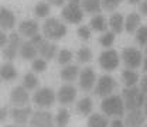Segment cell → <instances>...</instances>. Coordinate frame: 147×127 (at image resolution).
<instances>
[{
  "instance_id": "6da1fadb",
  "label": "cell",
  "mask_w": 147,
  "mask_h": 127,
  "mask_svg": "<svg viewBox=\"0 0 147 127\" xmlns=\"http://www.w3.org/2000/svg\"><path fill=\"white\" fill-rule=\"evenodd\" d=\"M100 110L108 116V117H123L125 116V102L122 95H109L106 97H103L102 103H100Z\"/></svg>"
},
{
  "instance_id": "7a4b0ae2",
  "label": "cell",
  "mask_w": 147,
  "mask_h": 127,
  "mask_svg": "<svg viewBox=\"0 0 147 127\" xmlns=\"http://www.w3.org/2000/svg\"><path fill=\"white\" fill-rule=\"evenodd\" d=\"M41 31H42V36L45 37V38H48V40H51V41H59V40H62L64 37L67 36V33H68L67 26L61 20H58V18H55V17L47 18L44 21V24H42Z\"/></svg>"
},
{
  "instance_id": "3957f363",
  "label": "cell",
  "mask_w": 147,
  "mask_h": 127,
  "mask_svg": "<svg viewBox=\"0 0 147 127\" xmlns=\"http://www.w3.org/2000/svg\"><path fill=\"white\" fill-rule=\"evenodd\" d=\"M122 97L125 102L126 110H134V109H142L144 102H146V93L137 86H130L125 88L122 91Z\"/></svg>"
},
{
  "instance_id": "277c9868",
  "label": "cell",
  "mask_w": 147,
  "mask_h": 127,
  "mask_svg": "<svg viewBox=\"0 0 147 127\" xmlns=\"http://www.w3.org/2000/svg\"><path fill=\"white\" fill-rule=\"evenodd\" d=\"M57 102V93L51 88H40L36 89L33 95V103L38 109H50Z\"/></svg>"
},
{
  "instance_id": "5b68a950",
  "label": "cell",
  "mask_w": 147,
  "mask_h": 127,
  "mask_svg": "<svg viewBox=\"0 0 147 127\" xmlns=\"http://www.w3.org/2000/svg\"><path fill=\"white\" fill-rule=\"evenodd\" d=\"M61 17L64 21L69 24H79L84 20V9L79 3H69L67 6H62Z\"/></svg>"
},
{
  "instance_id": "8992f818",
  "label": "cell",
  "mask_w": 147,
  "mask_h": 127,
  "mask_svg": "<svg viewBox=\"0 0 147 127\" xmlns=\"http://www.w3.org/2000/svg\"><path fill=\"white\" fill-rule=\"evenodd\" d=\"M120 59L123 61L126 68H131V69H137L143 64L142 51L139 48H136V47H126V48H123V51L120 54Z\"/></svg>"
},
{
  "instance_id": "52a82bcc",
  "label": "cell",
  "mask_w": 147,
  "mask_h": 127,
  "mask_svg": "<svg viewBox=\"0 0 147 127\" xmlns=\"http://www.w3.org/2000/svg\"><path fill=\"white\" fill-rule=\"evenodd\" d=\"M117 88V82L115 81L113 76L110 75H102L99 76V79L96 81V85L93 88V93L99 97H106L113 93V91Z\"/></svg>"
},
{
  "instance_id": "ba28073f",
  "label": "cell",
  "mask_w": 147,
  "mask_h": 127,
  "mask_svg": "<svg viewBox=\"0 0 147 127\" xmlns=\"http://www.w3.org/2000/svg\"><path fill=\"white\" fill-rule=\"evenodd\" d=\"M99 67L105 71V72H112L115 71L119 64H120V56L119 52L112 50V48H106L102 54L99 55Z\"/></svg>"
},
{
  "instance_id": "9c48e42d",
  "label": "cell",
  "mask_w": 147,
  "mask_h": 127,
  "mask_svg": "<svg viewBox=\"0 0 147 127\" xmlns=\"http://www.w3.org/2000/svg\"><path fill=\"white\" fill-rule=\"evenodd\" d=\"M21 42H23V41H21V36H20L18 33H11V34L9 36L7 44H6L4 48H3V52H1L3 59H4V61H9V62H11L13 59H16Z\"/></svg>"
},
{
  "instance_id": "30bf717a",
  "label": "cell",
  "mask_w": 147,
  "mask_h": 127,
  "mask_svg": "<svg viewBox=\"0 0 147 127\" xmlns=\"http://www.w3.org/2000/svg\"><path fill=\"white\" fill-rule=\"evenodd\" d=\"M78 83H79V88L84 92L93 91V88L96 85V73L92 67H85L84 69H81L79 76H78Z\"/></svg>"
},
{
  "instance_id": "8fae6325",
  "label": "cell",
  "mask_w": 147,
  "mask_h": 127,
  "mask_svg": "<svg viewBox=\"0 0 147 127\" xmlns=\"http://www.w3.org/2000/svg\"><path fill=\"white\" fill-rule=\"evenodd\" d=\"M28 124L33 127H51L55 124V117L45 109L38 110L31 114Z\"/></svg>"
},
{
  "instance_id": "7c38bea8",
  "label": "cell",
  "mask_w": 147,
  "mask_h": 127,
  "mask_svg": "<svg viewBox=\"0 0 147 127\" xmlns=\"http://www.w3.org/2000/svg\"><path fill=\"white\" fill-rule=\"evenodd\" d=\"M31 114H33V110L30 106H14V109L10 110V117L16 126L28 124Z\"/></svg>"
},
{
  "instance_id": "4fadbf2b",
  "label": "cell",
  "mask_w": 147,
  "mask_h": 127,
  "mask_svg": "<svg viewBox=\"0 0 147 127\" xmlns=\"http://www.w3.org/2000/svg\"><path fill=\"white\" fill-rule=\"evenodd\" d=\"M76 88L71 85L69 82L67 85H62L58 92H57V102H59L62 106H68V105H72L74 100L76 99Z\"/></svg>"
},
{
  "instance_id": "5bb4252c",
  "label": "cell",
  "mask_w": 147,
  "mask_h": 127,
  "mask_svg": "<svg viewBox=\"0 0 147 127\" xmlns=\"http://www.w3.org/2000/svg\"><path fill=\"white\" fill-rule=\"evenodd\" d=\"M10 102L14 106H27L28 102H30L28 89H26L23 85L13 88L10 92Z\"/></svg>"
},
{
  "instance_id": "9a60e30c",
  "label": "cell",
  "mask_w": 147,
  "mask_h": 127,
  "mask_svg": "<svg viewBox=\"0 0 147 127\" xmlns=\"http://www.w3.org/2000/svg\"><path fill=\"white\" fill-rule=\"evenodd\" d=\"M37 48H38V55L42 56V58L47 59V61L54 59L55 56H57V54H58L57 45L53 44V41L48 40V38H45V37H44V40L37 45Z\"/></svg>"
},
{
  "instance_id": "2e32d148",
  "label": "cell",
  "mask_w": 147,
  "mask_h": 127,
  "mask_svg": "<svg viewBox=\"0 0 147 127\" xmlns=\"http://www.w3.org/2000/svg\"><path fill=\"white\" fill-rule=\"evenodd\" d=\"M40 33V26L36 20H23L18 24V34L26 38H33Z\"/></svg>"
},
{
  "instance_id": "e0dca14e",
  "label": "cell",
  "mask_w": 147,
  "mask_h": 127,
  "mask_svg": "<svg viewBox=\"0 0 147 127\" xmlns=\"http://www.w3.org/2000/svg\"><path fill=\"white\" fill-rule=\"evenodd\" d=\"M146 119V114H144V112H142V109H134L129 110L123 122H125V126L127 127H139L144 124Z\"/></svg>"
},
{
  "instance_id": "ac0fdd59",
  "label": "cell",
  "mask_w": 147,
  "mask_h": 127,
  "mask_svg": "<svg viewBox=\"0 0 147 127\" xmlns=\"http://www.w3.org/2000/svg\"><path fill=\"white\" fill-rule=\"evenodd\" d=\"M16 26V16L7 7H0V28L4 31L13 30Z\"/></svg>"
},
{
  "instance_id": "d6986e66",
  "label": "cell",
  "mask_w": 147,
  "mask_h": 127,
  "mask_svg": "<svg viewBox=\"0 0 147 127\" xmlns=\"http://www.w3.org/2000/svg\"><path fill=\"white\" fill-rule=\"evenodd\" d=\"M18 55L24 59V61H33L38 56V48L34 42H31L30 40L28 41H24L21 42L20 45V50H18Z\"/></svg>"
},
{
  "instance_id": "ffe728a7",
  "label": "cell",
  "mask_w": 147,
  "mask_h": 127,
  "mask_svg": "<svg viewBox=\"0 0 147 127\" xmlns=\"http://www.w3.org/2000/svg\"><path fill=\"white\" fill-rule=\"evenodd\" d=\"M79 72H81V69H79L78 65H75V64H68V65H64V68H62L61 72H59V76H61L62 81L71 83V82H74L75 79H78Z\"/></svg>"
},
{
  "instance_id": "44dd1931",
  "label": "cell",
  "mask_w": 147,
  "mask_h": 127,
  "mask_svg": "<svg viewBox=\"0 0 147 127\" xmlns=\"http://www.w3.org/2000/svg\"><path fill=\"white\" fill-rule=\"evenodd\" d=\"M17 75H18L17 69H16V67L11 62L6 61V64H1L0 65V79L1 81L11 82V81H14L17 78Z\"/></svg>"
},
{
  "instance_id": "7402d4cb",
  "label": "cell",
  "mask_w": 147,
  "mask_h": 127,
  "mask_svg": "<svg viewBox=\"0 0 147 127\" xmlns=\"http://www.w3.org/2000/svg\"><path fill=\"white\" fill-rule=\"evenodd\" d=\"M108 23H109L110 30H112L115 34H122V33H123V30H125V17H123L120 13L113 11V13L110 14Z\"/></svg>"
},
{
  "instance_id": "603a6c76",
  "label": "cell",
  "mask_w": 147,
  "mask_h": 127,
  "mask_svg": "<svg viewBox=\"0 0 147 127\" xmlns=\"http://www.w3.org/2000/svg\"><path fill=\"white\" fill-rule=\"evenodd\" d=\"M109 120H108V116L103 113H91L88 116V122H86V126L88 127H106L109 126Z\"/></svg>"
},
{
  "instance_id": "cb8c5ba5",
  "label": "cell",
  "mask_w": 147,
  "mask_h": 127,
  "mask_svg": "<svg viewBox=\"0 0 147 127\" xmlns=\"http://www.w3.org/2000/svg\"><path fill=\"white\" fill-rule=\"evenodd\" d=\"M122 82H123V85L125 86H136L139 82H140V76H139V73L136 72V69H131V68H126V69H123V72H122Z\"/></svg>"
},
{
  "instance_id": "d4e9b609",
  "label": "cell",
  "mask_w": 147,
  "mask_h": 127,
  "mask_svg": "<svg viewBox=\"0 0 147 127\" xmlns=\"http://www.w3.org/2000/svg\"><path fill=\"white\" fill-rule=\"evenodd\" d=\"M108 26H109L108 20L105 18V16H102L100 13L95 14V16L91 18V21H89V27H91L93 31H98V33L106 31V30H108Z\"/></svg>"
},
{
  "instance_id": "484cf974",
  "label": "cell",
  "mask_w": 147,
  "mask_h": 127,
  "mask_svg": "<svg viewBox=\"0 0 147 127\" xmlns=\"http://www.w3.org/2000/svg\"><path fill=\"white\" fill-rule=\"evenodd\" d=\"M140 21H142V18H140L139 13H130L125 18V30L130 34H134L137 31V28L140 27Z\"/></svg>"
},
{
  "instance_id": "4316f807",
  "label": "cell",
  "mask_w": 147,
  "mask_h": 127,
  "mask_svg": "<svg viewBox=\"0 0 147 127\" xmlns=\"http://www.w3.org/2000/svg\"><path fill=\"white\" fill-rule=\"evenodd\" d=\"M76 112L81 116H89L93 112V102L91 97H82L76 102Z\"/></svg>"
},
{
  "instance_id": "83f0119b",
  "label": "cell",
  "mask_w": 147,
  "mask_h": 127,
  "mask_svg": "<svg viewBox=\"0 0 147 127\" xmlns=\"http://www.w3.org/2000/svg\"><path fill=\"white\" fill-rule=\"evenodd\" d=\"M81 6L84 11L89 14H98L102 11V0H82Z\"/></svg>"
},
{
  "instance_id": "f1b7e54d",
  "label": "cell",
  "mask_w": 147,
  "mask_h": 127,
  "mask_svg": "<svg viewBox=\"0 0 147 127\" xmlns=\"http://www.w3.org/2000/svg\"><path fill=\"white\" fill-rule=\"evenodd\" d=\"M50 11H51V4L44 0V1H38L34 7V14L38 18H47L50 16Z\"/></svg>"
},
{
  "instance_id": "f546056e",
  "label": "cell",
  "mask_w": 147,
  "mask_h": 127,
  "mask_svg": "<svg viewBox=\"0 0 147 127\" xmlns=\"http://www.w3.org/2000/svg\"><path fill=\"white\" fill-rule=\"evenodd\" d=\"M26 89L28 91H34L38 88L40 82H38V78H37L36 72H27L23 76V83H21Z\"/></svg>"
},
{
  "instance_id": "4dcf8cb0",
  "label": "cell",
  "mask_w": 147,
  "mask_h": 127,
  "mask_svg": "<svg viewBox=\"0 0 147 127\" xmlns=\"http://www.w3.org/2000/svg\"><path fill=\"white\" fill-rule=\"evenodd\" d=\"M76 61L79 64H89L92 61V50L88 47V45H82L78 51H76Z\"/></svg>"
},
{
  "instance_id": "1f68e13d",
  "label": "cell",
  "mask_w": 147,
  "mask_h": 127,
  "mask_svg": "<svg viewBox=\"0 0 147 127\" xmlns=\"http://www.w3.org/2000/svg\"><path fill=\"white\" fill-rule=\"evenodd\" d=\"M69 119H71V114H69L68 109L61 108V109L57 112V114H55V124L58 127H65V126H68Z\"/></svg>"
},
{
  "instance_id": "d6a6232c",
  "label": "cell",
  "mask_w": 147,
  "mask_h": 127,
  "mask_svg": "<svg viewBox=\"0 0 147 127\" xmlns=\"http://www.w3.org/2000/svg\"><path fill=\"white\" fill-rule=\"evenodd\" d=\"M115 33L110 30V31H103L102 33V36L99 38V44L103 47V48H110L112 45H113V42H115Z\"/></svg>"
},
{
  "instance_id": "836d02e7",
  "label": "cell",
  "mask_w": 147,
  "mask_h": 127,
  "mask_svg": "<svg viewBox=\"0 0 147 127\" xmlns=\"http://www.w3.org/2000/svg\"><path fill=\"white\" fill-rule=\"evenodd\" d=\"M72 58H74V52L69 51V50H67V48L58 51V54H57V59H58V64L59 65H68V64H71Z\"/></svg>"
},
{
  "instance_id": "e575fe53",
  "label": "cell",
  "mask_w": 147,
  "mask_h": 127,
  "mask_svg": "<svg viewBox=\"0 0 147 127\" xmlns=\"http://www.w3.org/2000/svg\"><path fill=\"white\" fill-rule=\"evenodd\" d=\"M31 69L36 73L44 72L47 69V59H44L42 56H37L36 59L31 61Z\"/></svg>"
},
{
  "instance_id": "d590c367",
  "label": "cell",
  "mask_w": 147,
  "mask_h": 127,
  "mask_svg": "<svg viewBox=\"0 0 147 127\" xmlns=\"http://www.w3.org/2000/svg\"><path fill=\"white\" fill-rule=\"evenodd\" d=\"M136 36V41L139 45L142 47H146L147 45V26H140L137 28V31L134 33Z\"/></svg>"
},
{
  "instance_id": "8d00e7d4",
  "label": "cell",
  "mask_w": 147,
  "mask_h": 127,
  "mask_svg": "<svg viewBox=\"0 0 147 127\" xmlns=\"http://www.w3.org/2000/svg\"><path fill=\"white\" fill-rule=\"evenodd\" d=\"M76 34L78 37L82 40V41H88L92 36V28L89 26H85V24H82V26H79L78 27V30H76Z\"/></svg>"
},
{
  "instance_id": "74e56055",
  "label": "cell",
  "mask_w": 147,
  "mask_h": 127,
  "mask_svg": "<svg viewBox=\"0 0 147 127\" xmlns=\"http://www.w3.org/2000/svg\"><path fill=\"white\" fill-rule=\"evenodd\" d=\"M120 3H122V0H102V9L106 10V11L113 13L119 7Z\"/></svg>"
},
{
  "instance_id": "f35d334b",
  "label": "cell",
  "mask_w": 147,
  "mask_h": 127,
  "mask_svg": "<svg viewBox=\"0 0 147 127\" xmlns=\"http://www.w3.org/2000/svg\"><path fill=\"white\" fill-rule=\"evenodd\" d=\"M9 114H10L9 109H7L6 106H1V108H0V123H4V122L7 120Z\"/></svg>"
},
{
  "instance_id": "ab89813d",
  "label": "cell",
  "mask_w": 147,
  "mask_h": 127,
  "mask_svg": "<svg viewBox=\"0 0 147 127\" xmlns=\"http://www.w3.org/2000/svg\"><path fill=\"white\" fill-rule=\"evenodd\" d=\"M7 41H9V36H6L4 30L0 28V48H4V45L7 44Z\"/></svg>"
},
{
  "instance_id": "60d3db41",
  "label": "cell",
  "mask_w": 147,
  "mask_h": 127,
  "mask_svg": "<svg viewBox=\"0 0 147 127\" xmlns=\"http://www.w3.org/2000/svg\"><path fill=\"white\" fill-rule=\"evenodd\" d=\"M140 89L144 92L147 96V73L144 76H142V79H140Z\"/></svg>"
},
{
  "instance_id": "b9f144b4",
  "label": "cell",
  "mask_w": 147,
  "mask_h": 127,
  "mask_svg": "<svg viewBox=\"0 0 147 127\" xmlns=\"http://www.w3.org/2000/svg\"><path fill=\"white\" fill-rule=\"evenodd\" d=\"M109 124L112 127H123V126H125V122H123L120 117H116L115 120H112V122H110Z\"/></svg>"
},
{
  "instance_id": "7bdbcfd3",
  "label": "cell",
  "mask_w": 147,
  "mask_h": 127,
  "mask_svg": "<svg viewBox=\"0 0 147 127\" xmlns=\"http://www.w3.org/2000/svg\"><path fill=\"white\" fill-rule=\"evenodd\" d=\"M139 10H140V14H142V16H147V0H143V1H140Z\"/></svg>"
},
{
  "instance_id": "ee69618b",
  "label": "cell",
  "mask_w": 147,
  "mask_h": 127,
  "mask_svg": "<svg viewBox=\"0 0 147 127\" xmlns=\"http://www.w3.org/2000/svg\"><path fill=\"white\" fill-rule=\"evenodd\" d=\"M51 6H55V7H62L64 6V3H65V0H47Z\"/></svg>"
},
{
  "instance_id": "f6af8a7d",
  "label": "cell",
  "mask_w": 147,
  "mask_h": 127,
  "mask_svg": "<svg viewBox=\"0 0 147 127\" xmlns=\"http://www.w3.org/2000/svg\"><path fill=\"white\" fill-rule=\"evenodd\" d=\"M142 68H143V71L147 73V56H146V58H143V64H142Z\"/></svg>"
},
{
  "instance_id": "bcb514c9",
  "label": "cell",
  "mask_w": 147,
  "mask_h": 127,
  "mask_svg": "<svg viewBox=\"0 0 147 127\" xmlns=\"http://www.w3.org/2000/svg\"><path fill=\"white\" fill-rule=\"evenodd\" d=\"M143 112H144V114H146V117H147V99H146V102H144V105H143Z\"/></svg>"
},
{
  "instance_id": "7dc6e473",
  "label": "cell",
  "mask_w": 147,
  "mask_h": 127,
  "mask_svg": "<svg viewBox=\"0 0 147 127\" xmlns=\"http://www.w3.org/2000/svg\"><path fill=\"white\" fill-rule=\"evenodd\" d=\"M127 1L130 3V4H137V3H140L142 0H127Z\"/></svg>"
},
{
  "instance_id": "c3c4849f",
  "label": "cell",
  "mask_w": 147,
  "mask_h": 127,
  "mask_svg": "<svg viewBox=\"0 0 147 127\" xmlns=\"http://www.w3.org/2000/svg\"><path fill=\"white\" fill-rule=\"evenodd\" d=\"M68 1H69V3H79V4H81L82 0H68Z\"/></svg>"
},
{
  "instance_id": "681fc988",
  "label": "cell",
  "mask_w": 147,
  "mask_h": 127,
  "mask_svg": "<svg viewBox=\"0 0 147 127\" xmlns=\"http://www.w3.org/2000/svg\"><path fill=\"white\" fill-rule=\"evenodd\" d=\"M144 52H146V55H147V45L144 47Z\"/></svg>"
}]
</instances>
